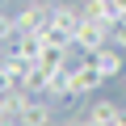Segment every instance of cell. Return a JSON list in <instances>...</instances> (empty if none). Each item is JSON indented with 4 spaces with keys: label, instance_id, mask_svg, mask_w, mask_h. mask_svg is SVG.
<instances>
[{
    "label": "cell",
    "instance_id": "6da1fadb",
    "mask_svg": "<svg viewBox=\"0 0 126 126\" xmlns=\"http://www.w3.org/2000/svg\"><path fill=\"white\" fill-rule=\"evenodd\" d=\"M72 46H76L80 55H97L101 46H109V25H101V21H93V17H80Z\"/></svg>",
    "mask_w": 126,
    "mask_h": 126
},
{
    "label": "cell",
    "instance_id": "7a4b0ae2",
    "mask_svg": "<svg viewBox=\"0 0 126 126\" xmlns=\"http://www.w3.org/2000/svg\"><path fill=\"white\" fill-rule=\"evenodd\" d=\"M105 84V76H101V67H97V59L93 55H80L76 63H72V93L76 97H88L93 88H101Z\"/></svg>",
    "mask_w": 126,
    "mask_h": 126
},
{
    "label": "cell",
    "instance_id": "3957f363",
    "mask_svg": "<svg viewBox=\"0 0 126 126\" xmlns=\"http://www.w3.org/2000/svg\"><path fill=\"white\" fill-rule=\"evenodd\" d=\"M46 17H50V4H42V0H25V4L13 13L17 34H38V30L46 25Z\"/></svg>",
    "mask_w": 126,
    "mask_h": 126
},
{
    "label": "cell",
    "instance_id": "277c9868",
    "mask_svg": "<svg viewBox=\"0 0 126 126\" xmlns=\"http://www.w3.org/2000/svg\"><path fill=\"white\" fill-rule=\"evenodd\" d=\"M80 13H84V17H93V21H101V25H109V30L126 17V9L118 4V0H84Z\"/></svg>",
    "mask_w": 126,
    "mask_h": 126
},
{
    "label": "cell",
    "instance_id": "5b68a950",
    "mask_svg": "<svg viewBox=\"0 0 126 126\" xmlns=\"http://www.w3.org/2000/svg\"><path fill=\"white\" fill-rule=\"evenodd\" d=\"M122 55H126V50H122V46H113V42H109V46H101V50L93 55L105 80H113V76H122V72H126V59H122Z\"/></svg>",
    "mask_w": 126,
    "mask_h": 126
},
{
    "label": "cell",
    "instance_id": "8992f818",
    "mask_svg": "<svg viewBox=\"0 0 126 126\" xmlns=\"http://www.w3.org/2000/svg\"><path fill=\"white\" fill-rule=\"evenodd\" d=\"M17 118H21V126H50L55 105H50V101H42V97H30V101H25V109H21Z\"/></svg>",
    "mask_w": 126,
    "mask_h": 126
},
{
    "label": "cell",
    "instance_id": "52a82bcc",
    "mask_svg": "<svg viewBox=\"0 0 126 126\" xmlns=\"http://www.w3.org/2000/svg\"><path fill=\"white\" fill-rule=\"evenodd\" d=\"M88 118H97L101 126H113V122H122V109H118L113 101H97V105L88 109Z\"/></svg>",
    "mask_w": 126,
    "mask_h": 126
},
{
    "label": "cell",
    "instance_id": "ba28073f",
    "mask_svg": "<svg viewBox=\"0 0 126 126\" xmlns=\"http://www.w3.org/2000/svg\"><path fill=\"white\" fill-rule=\"evenodd\" d=\"M109 42H113V46H122V50H126V17H122V21H118V25H113V30H109Z\"/></svg>",
    "mask_w": 126,
    "mask_h": 126
},
{
    "label": "cell",
    "instance_id": "9c48e42d",
    "mask_svg": "<svg viewBox=\"0 0 126 126\" xmlns=\"http://www.w3.org/2000/svg\"><path fill=\"white\" fill-rule=\"evenodd\" d=\"M9 88H21V84H13V76H9V72H4V63H0V97H4V93H9Z\"/></svg>",
    "mask_w": 126,
    "mask_h": 126
},
{
    "label": "cell",
    "instance_id": "30bf717a",
    "mask_svg": "<svg viewBox=\"0 0 126 126\" xmlns=\"http://www.w3.org/2000/svg\"><path fill=\"white\" fill-rule=\"evenodd\" d=\"M0 126H21V118H13V113H9V118H0Z\"/></svg>",
    "mask_w": 126,
    "mask_h": 126
},
{
    "label": "cell",
    "instance_id": "8fae6325",
    "mask_svg": "<svg viewBox=\"0 0 126 126\" xmlns=\"http://www.w3.org/2000/svg\"><path fill=\"white\" fill-rule=\"evenodd\" d=\"M9 4H13V0H0V13H9Z\"/></svg>",
    "mask_w": 126,
    "mask_h": 126
},
{
    "label": "cell",
    "instance_id": "7c38bea8",
    "mask_svg": "<svg viewBox=\"0 0 126 126\" xmlns=\"http://www.w3.org/2000/svg\"><path fill=\"white\" fill-rule=\"evenodd\" d=\"M4 55H9V50H4V42H0V63H4Z\"/></svg>",
    "mask_w": 126,
    "mask_h": 126
},
{
    "label": "cell",
    "instance_id": "4fadbf2b",
    "mask_svg": "<svg viewBox=\"0 0 126 126\" xmlns=\"http://www.w3.org/2000/svg\"><path fill=\"white\" fill-rule=\"evenodd\" d=\"M0 118H9V109H4V101H0Z\"/></svg>",
    "mask_w": 126,
    "mask_h": 126
},
{
    "label": "cell",
    "instance_id": "5bb4252c",
    "mask_svg": "<svg viewBox=\"0 0 126 126\" xmlns=\"http://www.w3.org/2000/svg\"><path fill=\"white\" fill-rule=\"evenodd\" d=\"M118 4H122V9H126V0H118Z\"/></svg>",
    "mask_w": 126,
    "mask_h": 126
},
{
    "label": "cell",
    "instance_id": "9a60e30c",
    "mask_svg": "<svg viewBox=\"0 0 126 126\" xmlns=\"http://www.w3.org/2000/svg\"><path fill=\"white\" fill-rule=\"evenodd\" d=\"M122 122H126V109H122Z\"/></svg>",
    "mask_w": 126,
    "mask_h": 126
},
{
    "label": "cell",
    "instance_id": "2e32d148",
    "mask_svg": "<svg viewBox=\"0 0 126 126\" xmlns=\"http://www.w3.org/2000/svg\"><path fill=\"white\" fill-rule=\"evenodd\" d=\"M122 80H126V72H122Z\"/></svg>",
    "mask_w": 126,
    "mask_h": 126
}]
</instances>
